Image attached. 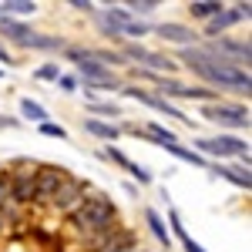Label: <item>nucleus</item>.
I'll use <instances>...</instances> for the list:
<instances>
[{
  "label": "nucleus",
  "mask_w": 252,
  "mask_h": 252,
  "mask_svg": "<svg viewBox=\"0 0 252 252\" xmlns=\"http://www.w3.org/2000/svg\"><path fill=\"white\" fill-rule=\"evenodd\" d=\"M182 61L189 64V71L192 74H198L202 81H209V84H215V91L219 88H235V91H246L249 94V71H242V67H229V64H222V61L209 58L205 51H198V47H185L182 51Z\"/></svg>",
  "instance_id": "1"
},
{
  "label": "nucleus",
  "mask_w": 252,
  "mask_h": 252,
  "mask_svg": "<svg viewBox=\"0 0 252 252\" xmlns=\"http://www.w3.org/2000/svg\"><path fill=\"white\" fill-rule=\"evenodd\" d=\"M71 225L94 246L101 235H108L118 225V212H115V205H111L108 195H88L81 202L78 212H71Z\"/></svg>",
  "instance_id": "2"
},
{
  "label": "nucleus",
  "mask_w": 252,
  "mask_h": 252,
  "mask_svg": "<svg viewBox=\"0 0 252 252\" xmlns=\"http://www.w3.org/2000/svg\"><path fill=\"white\" fill-rule=\"evenodd\" d=\"M67 58L78 64V74L84 78V84H88L91 91H115V88H121V84L111 78V71H108L101 61H94L91 51H67Z\"/></svg>",
  "instance_id": "3"
},
{
  "label": "nucleus",
  "mask_w": 252,
  "mask_h": 252,
  "mask_svg": "<svg viewBox=\"0 0 252 252\" xmlns=\"http://www.w3.org/2000/svg\"><path fill=\"white\" fill-rule=\"evenodd\" d=\"M71 182V172L61 168V165H37L34 168V202L51 205V198Z\"/></svg>",
  "instance_id": "4"
},
{
  "label": "nucleus",
  "mask_w": 252,
  "mask_h": 252,
  "mask_svg": "<svg viewBox=\"0 0 252 252\" xmlns=\"http://www.w3.org/2000/svg\"><path fill=\"white\" fill-rule=\"evenodd\" d=\"M195 155H219V158H229L239 155L249 168V145L239 141L235 135H219V138H198L195 141Z\"/></svg>",
  "instance_id": "5"
},
{
  "label": "nucleus",
  "mask_w": 252,
  "mask_h": 252,
  "mask_svg": "<svg viewBox=\"0 0 252 252\" xmlns=\"http://www.w3.org/2000/svg\"><path fill=\"white\" fill-rule=\"evenodd\" d=\"M209 58L222 61V64H229V67H239V64H246L249 67V58H252V47L249 40H232V37H215L212 47L205 51Z\"/></svg>",
  "instance_id": "6"
},
{
  "label": "nucleus",
  "mask_w": 252,
  "mask_h": 252,
  "mask_svg": "<svg viewBox=\"0 0 252 252\" xmlns=\"http://www.w3.org/2000/svg\"><path fill=\"white\" fill-rule=\"evenodd\" d=\"M34 168H37V165L17 161V165L7 172V182H10V202H17V205H31V202H34Z\"/></svg>",
  "instance_id": "7"
},
{
  "label": "nucleus",
  "mask_w": 252,
  "mask_h": 252,
  "mask_svg": "<svg viewBox=\"0 0 252 252\" xmlns=\"http://www.w3.org/2000/svg\"><path fill=\"white\" fill-rule=\"evenodd\" d=\"M202 115L215 121V125H225V128H249V111L242 108V104H209Z\"/></svg>",
  "instance_id": "8"
},
{
  "label": "nucleus",
  "mask_w": 252,
  "mask_h": 252,
  "mask_svg": "<svg viewBox=\"0 0 252 252\" xmlns=\"http://www.w3.org/2000/svg\"><path fill=\"white\" fill-rule=\"evenodd\" d=\"M135 249H141L135 232H128V229H121V225H115L108 235H101L94 246H91V252H135Z\"/></svg>",
  "instance_id": "9"
},
{
  "label": "nucleus",
  "mask_w": 252,
  "mask_h": 252,
  "mask_svg": "<svg viewBox=\"0 0 252 252\" xmlns=\"http://www.w3.org/2000/svg\"><path fill=\"white\" fill-rule=\"evenodd\" d=\"M84 198H88V185L78 182V178H71V182H67V185L51 198V209L71 215V212H78V209H81V202H84Z\"/></svg>",
  "instance_id": "10"
},
{
  "label": "nucleus",
  "mask_w": 252,
  "mask_h": 252,
  "mask_svg": "<svg viewBox=\"0 0 252 252\" xmlns=\"http://www.w3.org/2000/svg\"><path fill=\"white\" fill-rule=\"evenodd\" d=\"M141 74H145V71H141ZM145 78H152V81H155L161 94H175V97H198V101H215V97H219V91H215V88H185V84H178V81H172V78H155V74H145Z\"/></svg>",
  "instance_id": "11"
},
{
  "label": "nucleus",
  "mask_w": 252,
  "mask_h": 252,
  "mask_svg": "<svg viewBox=\"0 0 252 252\" xmlns=\"http://www.w3.org/2000/svg\"><path fill=\"white\" fill-rule=\"evenodd\" d=\"M128 97H135V101H141V104H152V108H158V111H165V115H172V118H182V121H189V118L182 115L175 104H168L165 97H158V94H148V91H138V88H121ZM192 125V121H189Z\"/></svg>",
  "instance_id": "12"
},
{
  "label": "nucleus",
  "mask_w": 252,
  "mask_h": 252,
  "mask_svg": "<svg viewBox=\"0 0 252 252\" xmlns=\"http://www.w3.org/2000/svg\"><path fill=\"white\" fill-rule=\"evenodd\" d=\"M158 37L172 40V44H182V47H195V34H192V27H185V24H161Z\"/></svg>",
  "instance_id": "13"
},
{
  "label": "nucleus",
  "mask_w": 252,
  "mask_h": 252,
  "mask_svg": "<svg viewBox=\"0 0 252 252\" xmlns=\"http://www.w3.org/2000/svg\"><path fill=\"white\" fill-rule=\"evenodd\" d=\"M145 222H148V229H152V235H155L158 242H161V249L168 252L172 249V232H168V225H165V219L155 212V209H148L145 212Z\"/></svg>",
  "instance_id": "14"
},
{
  "label": "nucleus",
  "mask_w": 252,
  "mask_h": 252,
  "mask_svg": "<svg viewBox=\"0 0 252 252\" xmlns=\"http://www.w3.org/2000/svg\"><path fill=\"white\" fill-rule=\"evenodd\" d=\"M104 155L111 158V161H118V165H121V168H125V172H131L138 178V182H141V185H148V182H152V175L145 172V168H141V165H135V161H131V158L128 155H121V152H118V148H108V152H104Z\"/></svg>",
  "instance_id": "15"
},
{
  "label": "nucleus",
  "mask_w": 252,
  "mask_h": 252,
  "mask_svg": "<svg viewBox=\"0 0 252 252\" xmlns=\"http://www.w3.org/2000/svg\"><path fill=\"white\" fill-rule=\"evenodd\" d=\"M225 7L219 3V0H192L189 3V14L192 17H202V20H212V17H219Z\"/></svg>",
  "instance_id": "16"
},
{
  "label": "nucleus",
  "mask_w": 252,
  "mask_h": 252,
  "mask_svg": "<svg viewBox=\"0 0 252 252\" xmlns=\"http://www.w3.org/2000/svg\"><path fill=\"white\" fill-rule=\"evenodd\" d=\"M212 175H225V178H229L232 185H239V189H249V185H252L249 172H246L242 165H222V168L215 165V168H212Z\"/></svg>",
  "instance_id": "17"
},
{
  "label": "nucleus",
  "mask_w": 252,
  "mask_h": 252,
  "mask_svg": "<svg viewBox=\"0 0 252 252\" xmlns=\"http://www.w3.org/2000/svg\"><path fill=\"white\" fill-rule=\"evenodd\" d=\"M84 131L94 135V138H104V141H115V138L121 135L111 121H97V118H88V121H84Z\"/></svg>",
  "instance_id": "18"
},
{
  "label": "nucleus",
  "mask_w": 252,
  "mask_h": 252,
  "mask_svg": "<svg viewBox=\"0 0 252 252\" xmlns=\"http://www.w3.org/2000/svg\"><path fill=\"white\" fill-rule=\"evenodd\" d=\"M239 14H235V10H222V14H219V17H212L209 20V27H205V34H209V37H219V34H222V31H229V27H232V24H239Z\"/></svg>",
  "instance_id": "19"
},
{
  "label": "nucleus",
  "mask_w": 252,
  "mask_h": 252,
  "mask_svg": "<svg viewBox=\"0 0 252 252\" xmlns=\"http://www.w3.org/2000/svg\"><path fill=\"white\" fill-rule=\"evenodd\" d=\"M34 10H37L34 0H3V3H0V17H10V14L27 17V14H34Z\"/></svg>",
  "instance_id": "20"
},
{
  "label": "nucleus",
  "mask_w": 252,
  "mask_h": 252,
  "mask_svg": "<svg viewBox=\"0 0 252 252\" xmlns=\"http://www.w3.org/2000/svg\"><path fill=\"white\" fill-rule=\"evenodd\" d=\"M168 222H172V229H175V235H178V239H182V246H185V252H205L202 249V246H198V242H195L192 235L185 232V225H182V219H178V212H168Z\"/></svg>",
  "instance_id": "21"
},
{
  "label": "nucleus",
  "mask_w": 252,
  "mask_h": 252,
  "mask_svg": "<svg viewBox=\"0 0 252 252\" xmlns=\"http://www.w3.org/2000/svg\"><path fill=\"white\" fill-rule=\"evenodd\" d=\"M20 115L27 118V121H40V125L47 121V111L40 108L37 101H31V97H24V101H20Z\"/></svg>",
  "instance_id": "22"
},
{
  "label": "nucleus",
  "mask_w": 252,
  "mask_h": 252,
  "mask_svg": "<svg viewBox=\"0 0 252 252\" xmlns=\"http://www.w3.org/2000/svg\"><path fill=\"white\" fill-rule=\"evenodd\" d=\"M141 64H148L152 71H165V74H168V71H175V61H168L165 54H152V51L145 54V61H141Z\"/></svg>",
  "instance_id": "23"
},
{
  "label": "nucleus",
  "mask_w": 252,
  "mask_h": 252,
  "mask_svg": "<svg viewBox=\"0 0 252 252\" xmlns=\"http://www.w3.org/2000/svg\"><path fill=\"white\" fill-rule=\"evenodd\" d=\"M125 7H128V14H131V17H138V14H152L158 3H155V0H128Z\"/></svg>",
  "instance_id": "24"
},
{
  "label": "nucleus",
  "mask_w": 252,
  "mask_h": 252,
  "mask_svg": "<svg viewBox=\"0 0 252 252\" xmlns=\"http://www.w3.org/2000/svg\"><path fill=\"white\" fill-rule=\"evenodd\" d=\"M14 222H17V215L10 212L7 205H0V235H3V232H10V229H14Z\"/></svg>",
  "instance_id": "25"
},
{
  "label": "nucleus",
  "mask_w": 252,
  "mask_h": 252,
  "mask_svg": "<svg viewBox=\"0 0 252 252\" xmlns=\"http://www.w3.org/2000/svg\"><path fill=\"white\" fill-rule=\"evenodd\" d=\"M91 115H104V118H115V115H121L115 104H101V101H91V108H88Z\"/></svg>",
  "instance_id": "26"
},
{
  "label": "nucleus",
  "mask_w": 252,
  "mask_h": 252,
  "mask_svg": "<svg viewBox=\"0 0 252 252\" xmlns=\"http://www.w3.org/2000/svg\"><path fill=\"white\" fill-rule=\"evenodd\" d=\"M141 34H148V27H145L141 20H131V24H125V31H121V37H141Z\"/></svg>",
  "instance_id": "27"
},
{
  "label": "nucleus",
  "mask_w": 252,
  "mask_h": 252,
  "mask_svg": "<svg viewBox=\"0 0 252 252\" xmlns=\"http://www.w3.org/2000/svg\"><path fill=\"white\" fill-rule=\"evenodd\" d=\"M37 78H40V81H58V78H61L58 64L51 61V64H44V67H37Z\"/></svg>",
  "instance_id": "28"
},
{
  "label": "nucleus",
  "mask_w": 252,
  "mask_h": 252,
  "mask_svg": "<svg viewBox=\"0 0 252 252\" xmlns=\"http://www.w3.org/2000/svg\"><path fill=\"white\" fill-rule=\"evenodd\" d=\"M40 131H44L47 138H64V135H67V131H64L61 125H54V121H44V125H40Z\"/></svg>",
  "instance_id": "29"
},
{
  "label": "nucleus",
  "mask_w": 252,
  "mask_h": 252,
  "mask_svg": "<svg viewBox=\"0 0 252 252\" xmlns=\"http://www.w3.org/2000/svg\"><path fill=\"white\" fill-rule=\"evenodd\" d=\"M10 202V182H7V172H0V205Z\"/></svg>",
  "instance_id": "30"
},
{
  "label": "nucleus",
  "mask_w": 252,
  "mask_h": 252,
  "mask_svg": "<svg viewBox=\"0 0 252 252\" xmlns=\"http://www.w3.org/2000/svg\"><path fill=\"white\" fill-rule=\"evenodd\" d=\"M145 54H148V51H145V47H141V44H128V47H125V58H135V61H145Z\"/></svg>",
  "instance_id": "31"
},
{
  "label": "nucleus",
  "mask_w": 252,
  "mask_h": 252,
  "mask_svg": "<svg viewBox=\"0 0 252 252\" xmlns=\"http://www.w3.org/2000/svg\"><path fill=\"white\" fill-rule=\"evenodd\" d=\"M58 84H61V91H78V78H67V74H61Z\"/></svg>",
  "instance_id": "32"
},
{
  "label": "nucleus",
  "mask_w": 252,
  "mask_h": 252,
  "mask_svg": "<svg viewBox=\"0 0 252 252\" xmlns=\"http://www.w3.org/2000/svg\"><path fill=\"white\" fill-rule=\"evenodd\" d=\"M71 7H74V10H91L94 3H91V0H71Z\"/></svg>",
  "instance_id": "33"
},
{
  "label": "nucleus",
  "mask_w": 252,
  "mask_h": 252,
  "mask_svg": "<svg viewBox=\"0 0 252 252\" xmlns=\"http://www.w3.org/2000/svg\"><path fill=\"white\" fill-rule=\"evenodd\" d=\"M0 61H7V64H14V58H10V51H7L3 44H0Z\"/></svg>",
  "instance_id": "34"
}]
</instances>
